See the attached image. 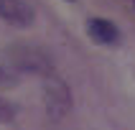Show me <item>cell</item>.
<instances>
[{
	"instance_id": "6da1fadb",
	"label": "cell",
	"mask_w": 135,
	"mask_h": 130,
	"mask_svg": "<svg viewBox=\"0 0 135 130\" xmlns=\"http://www.w3.org/2000/svg\"><path fill=\"white\" fill-rule=\"evenodd\" d=\"M0 18L15 28H28L33 23V10L26 0H0Z\"/></svg>"
},
{
	"instance_id": "7a4b0ae2",
	"label": "cell",
	"mask_w": 135,
	"mask_h": 130,
	"mask_svg": "<svg viewBox=\"0 0 135 130\" xmlns=\"http://www.w3.org/2000/svg\"><path fill=\"white\" fill-rule=\"evenodd\" d=\"M87 31H89L92 41H97V44H102V46H112V44L120 41L117 26L110 23V21H105V18H92V21L87 23Z\"/></svg>"
},
{
	"instance_id": "3957f363",
	"label": "cell",
	"mask_w": 135,
	"mask_h": 130,
	"mask_svg": "<svg viewBox=\"0 0 135 130\" xmlns=\"http://www.w3.org/2000/svg\"><path fill=\"white\" fill-rule=\"evenodd\" d=\"M69 102H71V97H69V92H66V87L61 82H51L49 84V89H46V110H49V115H64L66 112V107H69Z\"/></svg>"
},
{
	"instance_id": "277c9868",
	"label": "cell",
	"mask_w": 135,
	"mask_h": 130,
	"mask_svg": "<svg viewBox=\"0 0 135 130\" xmlns=\"http://www.w3.org/2000/svg\"><path fill=\"white\" fill-rule=\"evenodd\" d=\"M15 117V105H10L8 99L0 97V125H5V122H10Z\"/></svg>"
},
{
	"instance_id": "5b68a950",
	"label": "cell",
	"mask_w": 135,
	"mask_h": 130,
	"mask_svg": "<svg viewBox=\"0 0 135 130\" xmlns=\"http://www.w3.org/2000/svg\"><path fill=\"white\" fill-rule=\"evenodd\" d=\"M0 82H3V84H10V82H13V74H10L8 69H3V66H0Z\"/></svg>"
}]
</instances>
